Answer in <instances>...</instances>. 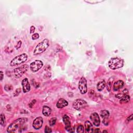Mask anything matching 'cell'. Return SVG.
<instances>
[{
    "label": "cell",
    "instance_id": "277c9868",
    "mask_svg": "<svg viewBox=\"0 0 133 133\" xmlns=\"http://www.w3.org/2000/svg\"><path fill=\"white\" fill-rule=\"evenodd\" d=\"M28 56L26 53H23L18 55L11 60L10 66L12 67H14L25 63L28 59Z\"/></svg>",
    "mask_w": 133,
    "mask_h": 133
},
{
    "label": "cell",
    "instance_id": "e0dca14e",
    "mask_svg": "<svg viewBox=\"0 0 133 133\" xmlns=\"http://www.w3.org/2000/svg\"><path fill=\"white\" fill-rule=\"evenodd\" d=\"M106 86V83L104 80L99 82L97 85V89L98 91L101 92L103 90L105 86Z\"/></svg>",
    "mask_w": 133,
    "mask_h": 133
},
{
    "label": "cell",
    "instance_id": "3957f363",
    "mask_svg": "<svg viewBox=\"0 0 133 133\" xmlns=\"http://www.w3.org/2000/svg\"><path fill=\"white\" fill-rule=\"evenodd\" d=\"M124 61L121 58L114 57L110 59L108 62V66L111 69L116 70L121 68L124 66Z\"/></svg>",
    "mask_w": 133,
    "mask_h": 133
},
{
    "label": "cell",
    "instance_id": "f546056e",
    "mask_svg": "<svg viewBox=\"0 0 133 133\" xmlns=\"http://www.w3.org/2000/svg\"><path fill=\"white\" fill-rule=\"evenodd\" d=\"M35 103H36V100L35 99H34L33 100H32L31 102V103L29 104V107L31 108H32V107H33V106H34V105H35Z\"/></svg>",
    "mask_w": 133,
    "mask_h": 133
},
{
    "label": "cell",
    "instance_id": "83f0119b",
    "mask_svg": "<svg viewBox=\"0 0 133 133\" xmlns=\"http://www.w3.org/2000/svg\"><path fill=\"white\" fill-rule=\"evenodd\" d=\"M21 44H22V42H21V41H18L17 45H16V46H15V47H16V48L17 49H18L19 48H20L21 46Z\"/></svg>",
    "mask_w": 133,
    "mask_h": 133
},
{
    "label": "cell",
    "instance_id": "4dcf8cb0",
    "mask_svg": "<svg viewBox=\"0 0 133 133\" xmlns=\"http://www.w3.org/2000/svg\"><path fill=\"white\" fill-rule=\"evenodd\" d=\"M103 123L105 125H108V124H109V120H108V118L104 119Z\"/></svg>",
    "mask_w": 133,
    "mask_h": 133
},
{
    "label": "cell",
    "instance_id": "d6a6232c",
    "mask_svg": "<svg viewBox=\"0 0 133 133\" xmlns=\"http://www.w3.org/2000/svg\"><path fill=\"white\" fill-rule=\"evenodd\" d=\"M3 78H4V74H3V71H1V81H2L3 79Z\"/></svg>",
    "mask_w": 133,
    "mask_h": 133
},
{
    "label": "cell",
    "instance_id": "7c38bea8",
    "mask_svg": "<svg viewBox=\"0 0 133 133\" xmlns=\"http://www.w3.org/2000/svg\"><path fill=\"white\" fill-rule=\"evenodd\" d=\"M21 84H22V86H23V93H28L30 91L31 86L28 81V80L27 78L24 79L23 80Z\"/></svg>",
    "mask_w": 133,
    "mask_h": 133
},
{
    "label": "cell",
    "instance_id": "d6986e66",
    "mask_svg": "<svg viewBox=\"0 0 133 133\" xmlns=\"http://www.w3.org/2000/svg\"><path fill=\"white\" fill-rule=\"evenodd\" d=\"M114 77H111V78L108 80L107 84V89L108 92H110L111 91V88H112V83L114 81Z\"/></svg>",
    "mask_w": 133,
    "mask_h": 133
},
{
    "label": "cell",
    "instance_id": "ac0fdd59",
    "mask_svg": "<svg viewBox=\"0 0 133 133\" xmlns=\"http://www.w3.org/2000/svg\"><path fill=\"white\" fill-rule=\"evenodd\" d=\"M130 100V96L128 94H126L120 98V103L121 104H124L127 103L129 102Z\"/></svg>",
    "mask_w": 133,
    "mask_h": 133
},
{
    "label": "cell",
    "instance_id": "6da1fadb",
    "mask_svg": "<svg viewBox=\"0 0 133 133\" xmlns=\"http://www.w3.org/2000/svg\"><path fill=\"white\" fill-rule=\"evenodd\" d=\"M28 121V119L26 117H21L16 120L9 125L7 128V132L8 133H14L16 131L17 129L20 126L24 124Z\"/></svg>",
    "mask_w": 133,
    "mask_h": 133
},
{
    "label": "cell",
    "instance_id": "4316f807",
    "mask_svg": "<svg viewBox=\"0 0 133 133\" xmlns=\"http://www.w3.org/2000/svg\"><path fill=\"white\" fill-rule=\"evenodd\" d=\"M52 131L51 128H49L48 126H46L45 128V133H52Z\"/></svg>",
    "mask_w": 133,
    "mask_h": 133
},
{
    "label": "cell",
    "instance_id": "8fae6325",
    "mask_svg": "<svg viewBox=\"0 0 133 133\" xmlns=\"http://www.w3.org/2000/svg\"><path fill=\"white\" fill-rule=\"evenodd\" d=\"M43 124V119L42 117H38L33 121V127L35 129H39L42 127Z\"/></svg>",
    "mask_w": 133,
    "mask_h": 133
},
{
    "label": "cell",
    "instance_id": "9a60e30c",
    "mask_svg": "<svg viewBox=\"0 0 133 133\" xmlns=\"http://www.w3.org/2000/svg\"><path fill=\"white\" fill-rule=\"evenodd\" d=\"M85 132L86 133H91L94 132V128L91 122H90L89 121H86L85 122Z\"/></svg>",
    "mask_w": 133,
    "mask_h": 133
},
{
    "label": "cell",
    "instance_id": "4fadbf2b",
    "mask_svg": "<svg viewBox=\"0 0 133 133\" xmlns=\"http://www.w3.org/2000/svg\"><path fill=\"white\" fill-rule=\"evenodd\" d=\"M124 85V82L122 80H119L116 82H114L113 85V89L114 92H116L121 89Z\"/></svg>",
    "mask_w": 133,
    "mask_h": 133
},
{
    "label": "cell",
    "instance_id": "5bb4252c",
    "mask_svg": "<svg viewBox=\"0 0 133 133\" xmlns=\"http://www.w3.org/2000/svg\"><path fill=\"white\" fill-rule=\"evenodd\" d=\"M68 105V102L63 98H60L58 100L56 104V107L59 109H61Z\"/></svg>",
    "mask_w": 133,
    "mask_h": 133
},
{
    "label": "cell",
    "instance_id": "1f68e13d",
    "mask_svg": "<svg viewBox=\"0 0 133 133\" xmlns=\"http://www.w3.org/2000/svg\"><path fill=\"white\" fill-rule=\"evenodd\" d=\"M133 114H132V115H131L129 116H128L127 118V119H126V122L127 123H128L129 122L132 121V120H133Z\"/></svg>",
    "mask_w": 133,
    "mask_h": 133
},
{
    "label": "cell",
    "instance_id": "2e32d148",
    "mask_svg": "<svg viewBox=\"0 0 133 133\" xmlns=\"http://www.w3.org/2000/svg\"><path fill=\"white\" fill-rule=\"evenodd\" d=\"M52 112V109L51 108H49L48 106H44L43 107L42 113L45 116H48L51 115Z\"/></svg>",
    "mask_w": 133,
    "mask_h": 133
},
{
    "label": "cell",
    "instance_id": "ffe728a7",
    "mask_svg": "<svg viewBox=\"0 0 133 133\" xmlns=\"http://www.w3.org/2000/svg\"><path fill=\"white\" fill-rule=\"evenodd\" d=\"M110 116L109 112L108 110H101L100 112V116L103 117V119L104 118H108Z\"/></svg>",
    "mask_w": 133,
    "mask_h": 133
},
{
    "label": "cell",
    "instance_id": "f1b7e54d",
    "mask_svg": "<svg viewBox=\"0 0 133 133\" xmlns=\"http://www.w3.org/2000/svg\"><path fill=\"white\" fill-rule=\"evenodd\" d=\"M35 26H31L30 29V33L31 34L33 33L34 32H35Z\"/></svg>",
    "mask_w": 133,
    "mask_h": 133
},
{
    "label": "cell",
    "instance_id": "e575fe53",
    "mask_svg": "<svg viewBox=\"0 0 133 133\" xmlns=\"http://www.w3.org/2000/svg\"><path fill=\"white\" fill-rule=\"evenodd\" d=\"M103 133H105V132H106V133H107L108 132V131H104L103 132Z\"/></svg>",
    "mask_w": 133,
    "mask_h": 133
},
{
    "label": "cell",
    "instance_id": "7a4b0ae2",
    "mask_svg": "<svg viewBox=\"0 0 133 133\" xmlns=\"http://www.w3.org/2000/svg\"><path fill=\"white\" fill-rule=\"evenodd\" d=\"M49 46V40L47 39L43 40V41L36 45L33 52L34 55L41 54L48 48Z\"/></svg>",
    "mask_w": 133,
    "mask_h": 133
},
{
    "label": "cell",
    "instance_id": "ba28073f",
    "mask_svg": "<svg viewBox=\"0 0 133 133\" xmlns=\"http://www.w3.org/2000/svg\"><path fill=\"white\" fill-rule=\"evenodd\" d=\"M43 66V63L41 60H36L31 63L30 65V69L33 72H38Z\"/></svg>",
    "mask_w": 133,
    "mask_h": 133
},
{
    "label": "cell",
    "instance_id": "836d02e7",
    "mask_svg": "<svg viewBox=\"0 0 133 133\" xmlns=\"http://www.w3.org/2000/svg\"><path fill=\"white\" fill-rule=\"evenodd\" d=\"M94 132H95V133H100V129H99V128H96V129L95 131H94Z\"/></svg>",
    "mask_w": 133,
    "mask_h": 133
},
{
    "label": "cell",
    "instance_id": "484cf974",
    "mask_svg": "<svg viewBox=\"0 0 133 133\" xmlns=\"http://www.w3.org/2000/svg\"><path fill=\"white\" fill-rule=\"evenodd\" d=\"M21 91V88H17L16 91H15L14 94V96H17L19 95V94L20 93V92Z\"/></svg>",
    "mask_w": 133,
    "mask_h": 133
},
{
    "label": "cell",
    "instance_id": "30bf717a",
    "mask_svg": "<svg viewBox=\"0 0 133 133\" xmlns=\"http://www.w3.org/2000/svg\"><path fill=\"white\" fill-rule=\"evenodd\" d=\"M63 122L65 124V128L68 132H72L71 128V123L70 119L69 117L67 114H65L63 116Z\"/></svg>",
    "mask_w": 133,
    "mask_h": 133
},
{
    "label": "cell",
    "instance_id": "44dd1931",
    "mask_svg": "<svg viewBox=\"0 0 133 133\" xmlns=\"http://www.w3.org/2000/svg\"><path fill=\"white\" fill-rule=\"evenodd\" d=\"M0 124L3 126H5L6 124V118L4 114H1L0 116Z\"/></svg>",
    "mask_w": 133,
    "mask_h": 133
},
{
    "label": "cell",
    "instance_id": "52a82bcc",
    "mask_svg": "<svg viewBox=\"0 0 133 133\" xmlns=\"http://www.w3.org/2000/svg\"><path fill=\"white\" fill-rule=\"evenodd\" d=\"M78 88L80 93L82 94H85L87 92V80L82 76L79 82Z\"/></svg>",
    "mask_w": 133,
    "mask_h": 133
},
{
    "label": "cell",
    "instance_id": "8992f818",
    "mask_svg": "<svg viewBox=\"0 0 133 133\" xmlns=\"http://www.w3.org/2000/svg\"><path fill=\"white\" fill-rule=\"evenodd\" d=\"M87 106V102L82 99H77L73 103V107L76 110H81Z\"/></svg>",
    "mask_w": 133,
    "mask_h": 133
},
{
    "label": "cell",
    "instance_id": "7402d4cb",
    "mask_svg": "<svg viewBox=\"0 0 133 133\" xmlns=\"http://www.w3.org/2000/svg\"><path fill=\"white\" fill-rule=\"evenodd\" d=\"M84 127L83 125L80 124L79 125H78V126L76 128V132L78 133H83L84 132Z\"/></svg>",
    "mask_w": 133,
    "mask_h": 133
},
{
    "label": "cell",
    "instance_id": "603a6c76",
    "mask_svg": "<svg viewBox=\"0 0 133 133\" xmlns=\"http://www.w3.org/2000/svg\"><path fill=\"white\" fill-rule=\"evenodd\" d=\"M56 121H57V119L56 118V117H52L49 121V125H50L51 126H54L56 124Z\"/></svg>",
    "mask_w": 133,
    "mask_h": 133
},
{
    "label": "cell",
    "instance_id": "9c48e42d",
    "mask_svg": "<svg viewBox=\"0 0 133 133\" xmlns=\"http://www.w3.org/2000/svg\"><path fill=\"white\" fill-rule=\"evenodd\" d=\"M90 119L93 124L96 126H99L100 124V120L98 114L96 112H94L90 116Z\"/></svg>",
    "mask_w": 133,
    "mask_h": 133
},
{
    "label": "cell",
    "instance_id": "cb8c5ba5",
    "mask_svg": "<svg viewBox=\"0 0 133 133\" xmlns=\"http://www.w3.org/2000/svg\"><path fill=\"white\" fill-rule=\"evenodd\" d=\"M13 86L11 85H6L4 86V89L7 92H10L13 89Z\"/></svg>",
    "mask_w": 133,
    "mask_h": 133
},
{
    "label": "cell",
    "instance_id": "5b68a950",
    "mask_svg": "<svg viewBox=\"0 0 133 133\" xmlns=\"http://www.w3.org/2000/svg\"><path fill=\"white\" fill-rule=\"evenodd\" d=\"M29 66L28 65L25 64L21 67L15 68L13 70L14 75L16 78H19L22 76L24 73H25L29 69Z\"/></svg>",
    "mask_w": 133,
    "mask_h": 133
},
{
    "label": "cell",
    "instance_id": "d4e9b609",
    "mask_svg": "<svg viewBox=\"0 0 133 133\" xmlns=\"http://www.w3.org/2000/svg\"><path fill=\"white\" fill-rule=\"evenodd\" d=\"M39 37H40V35H39V33H35L32 35V39L33 40H35L38 39L39 38Z\"/></svg>",
    "mask_w": 133,
    "mask_h": 133
}]
</instances>
